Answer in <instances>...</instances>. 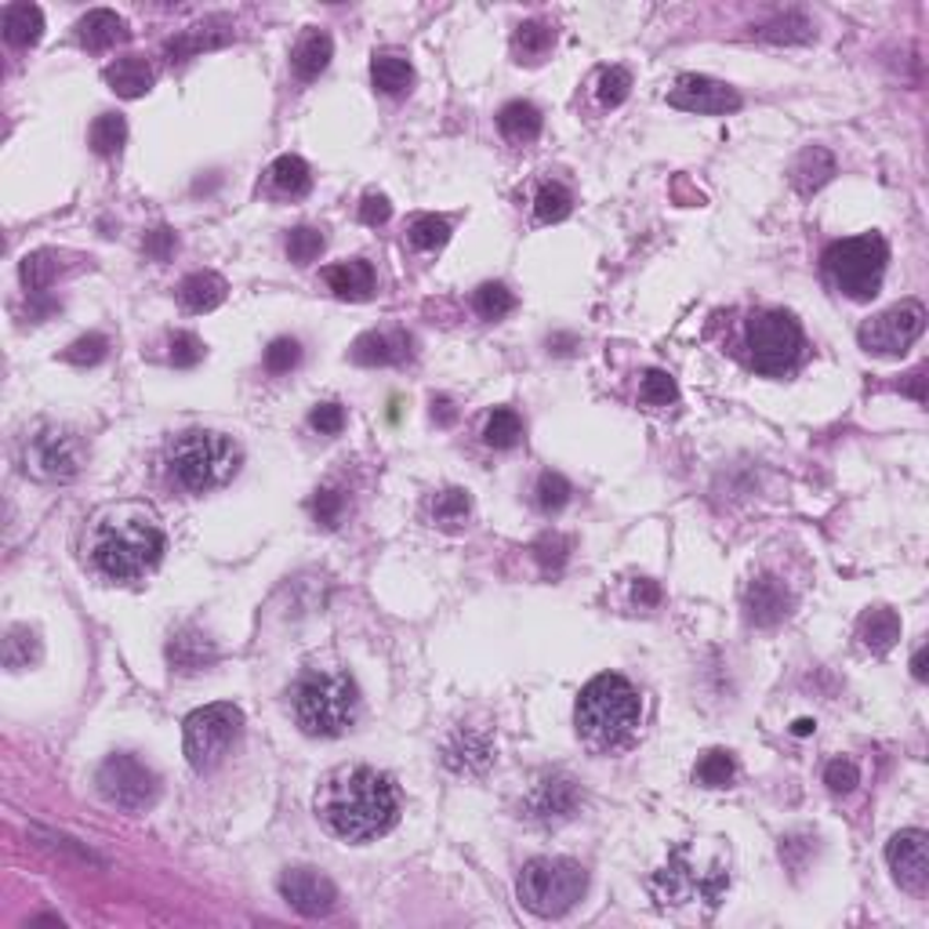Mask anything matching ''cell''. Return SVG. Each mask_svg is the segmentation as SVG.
<instances>
[{"mask_svg": "<svg viewBox=\"0 0 929 929\" xmlns=\"http://www.w3.org/2000/svg\"><path fill=\"white\" fill-rule=\"evenodd\" d=\"M171 476L186 487L189 494H207L226 487L240 469L237 439L215 429H186L167 447Z\"/></svg>", "mask_w": 929, "mask_h": 929, "instance_id": "cell-6", "label": "cell"}, {"mask_svg": "<svg viewBox=\"0 0 929 929\" xmlns=\"http://www.w3.org/2000/svg\"><path fill=\"white\" fill-rule=\"evenodd\" d=\"M335 58V41L324 30H309L291 52V66H295L298 80H316L320 73L331 66Z\"/></svg>", "mask_w": 929, "mask_h": 929, "instance_id": "cell-24", "label": "cell"}, {"mask_svg": "<svg viewBox=\"0 0 929 929\" xmlns=\"http://www.w3.org/2000/svg\"><path fill=\"white\" fill-rule=\"evenodd\" d=\"M926 331V309L919 302H900L894 309L861 324L857 341L872 357H904Z\"/></svg>", "mask_w": 929, "mask_h": 929, "instance_id": "cell-12", "label": "cell"}, {"mask_svg": "<svg viewBox=\"0 0 929 929\" xmlns=\"http://www.w3.org/2000/svg\"><path fill=\"white\" fill-rule=\"evenodd\" d=\"M167 357L175 367H197L204 360V341L189 331H178L171 335V346H167Z\"/></svg>", "mask_w": 929, "mask_h": 929, "instance_id": "cell-54", "label": "cell"}, {"mask_svg": "<svg viewBox=\"0 0 929 929\" xmlns=\"http://www.w3.org/2000/svg\"><path fill=\"white\" fill-rule=\"evenodd\" d=\"M309 425L320 436H338L346 429V407H341V403H316L309 414Z\"/></svg>", "mask_w": 929, "mask_h": 929, "instance_id": "cell-55", "label": "cell"}, {"mask_svg": "<svg viewBox=\"0 0 929 929\" xmlns=\"http://www.w3.org/2000/svg\"><path fill=\"white\" fill-rule=\"evenodd\" d=\"M886 864L908 894H926L929 883V835L919 828L897 831L886 846Z\"/></svg>", "mask_w": 929, "mask_h": 929, "instance_id": "cell-16", "label": "cell"}, {"mask_svg": "<svg viewBox=\"0 0 929 929\" xmlns=\"http://www.w3.org/2000/svg\"><path fill=\"white\" fill-rule=\"evenodd\" d=\"M483 439H487L491 447H498V450L516 447L520 439H523V422H520V414L512 411V407H498L491 418H487V425H483Z\"/></svg>", "mask_w": 929, "mask_h": 929, "instance_id": "cell-38", "label": "cell"}, {"mask_svg": "<svg viewBox=\"0 0 929 929\" xmlns=\"http://www.w3.org/2000/svg\"><path fill=\"white\" fill-rule=\"evenodd\" d=\"M269 186H273L280 197H305L313 189V171L309 164L295 153L276 156L273 167H269Z\"/></svg>", "mask_w": 929, "mask_h": 929, "instance_id": "cell-30", "label": "cell"}, {"mask_svg": "<svg viewBox=\"0 0 929 929\" xmlns=\"http://www.w3.org/2000/svg\"><path fill=\"white\" fill-rule=\"evenodd\" d=\"M55 276H58V259L52 251H33L22 259V284H26L30 298L47 295V287L55 284Z\"/></svg>", "mask_w": 929, "mask_h": 929, "instance_id": "cell-34", "label": "cell"}, {"mask_svg": "<svg viewBox=\"0 0 929 929\" xmlns=\"http://www.w3.org/2000/svg\"><path fill=\"white\" fill-rule=\"evenodd\" d=\"M472 305L483 320H501V316H509L512 309H516V295H512L505 284H483L472 295Z\"/></svg>", "mask_w": 929, "mask_h": 929, "instance_id": "cell-40", "label": "cell"}, {"mask_svg": "<svg viewBox=\"0 0 929 929\" xmlns=\"http://www.w3.org/2000/svg\"><path fill=\"white\" fill-rule=\"evenodd\" d=\"M324 280H327V287L346 302H367L374 295V269L363 259L338 262L331 269H324Z\"/></svg>", "mask_w": 929, "mask_h": 929, "instance_id": "cell-21", "label": "cell"}, {"mask_svg": "<svg viewBox=\"0 0 929 929\" xmlns=\"http://www.w3.org/2000/svg\"><path fill=\"white\" fill-rule=\"evenodd\" d=\"M36 654H41V646H36V635L30 629L15 625V629L8 632V640H4V665L11 671L30 668L36 662Z\"/></svg>", "mask_w": 929, "mask_h": 929, "instance_id": "cell-41", "label": "cell"}, {"mask_svg": "<svg viewBox=\"0 0 929 929\" xmlns=\"http://www.w3.org/2000/svg\"><path fill=\"white\" fill-rule=\"evenodd\" d=\"M570 483L564 480L559 472H542V480H537L534 487V498H537V509L542 512H559V509H567V501H570Z\"/></svg>", "mask_w": 929, "mask_h": 929, "instance_id": "cell-45", "label": "cell"}, {"mask_svg": "<svg viewBox=\"0 0 929 929\" xmlns=\"http://www.w3.org/2000/svg\"><path fill=\"white\" fill-rule=\"evenodd\" d=\"M697 785L701 788H730L733 777H737V763H733V755L723 748H712L701 755V763L693 769Z\"/></svg>", "mask_w": 929, "mask_h": 929, "instance_id": "cell-35", "label": "cell"}, {"mask_svg": "<svg viewBox=\"0 0 929 929\" xmlns=\"http://www.w3.org/2000/svg\"><path fill=\"white\" fill-rule=\"evenodd\" d=\"M243 733V712L237 704H204L197 708L186 723H182V748H186V759L197 774H207L218 763L226 759L232 744L240 741Z\"/></svg>", "mask_w": 929, "mask_h": 929, "instance_id": "cell-10", "label": "cell"}, {"mask_svg": "<svg viewBox=\"0 0 929 929\" xmlns=\"http://www.w3.org/2000/svg\"><path fill=\"white\" fill-rule=\"evenodd\" d=\"M291 712L309 737H341L360 712V690L346 671L313 668L291 687Z\"/></svg>", "mask_w": 929, "mask_h": 929, "instance_id": "cell-5", "label": "cell"}, {"mask_svg": "<svg viewBox=\"0 0 929 929\" xmlns=\"http://www.w3.org/2000/svg\"><path fill=\"white\" fill-rule=\"evenodd\" d=\"M824 273L835 280V287L853 302H872L883 291V273L889 262V243L878 232L835 240L824 251Z\"/></svg>", "mask_w": 929, "mask_h": 929, "instance_id": "cell-8", "label": "cell"}, {"mask_svg": "<svg viewBox=\"0 0 929 929\" xmlns=\"http://www.w3.org/2000/svg\"><path fill=\"white\" fill-rule=\"evenodd\" d=\"M95 785H99L102 799L109 806L128 810V813L150 810V806L161 799V777L128 752L109 755V759L99 766V774H95Z\"/></svg>", "mask_w": 929, "mask_h": 929, "instance_id": "cell-11", "label": "cell"}, {"mask_svg": "<svg viewBox=\"0 0 929 929\" xmlns=\"http://www.w3.org/2000/svg\"><path fill=\"white\" fill-rule=\"evenodd\" d=\"M280 897H284L291 908L305 919H320V915H331L338 904V886L316 867H287L280 875Z\"/></svg>", "mask_w": 929, "mask_h": 929, "instance_id": "cell-15", "label": "cell"}, {"mask_svg": "<svg viewBox=\"0 0 929 929\" xmlns=\"http://www.w3.org/2000/svg\"><path fill=\"white\" fill-rule=\"evenodd\" d=\"M553 44H556L553 26H545V22H537V19L523 22L516 36H512V47H516L520 63H537V58H545L553 52Z\"/></svg>", "mask_w": 929, "mask_h": 929, "instance_id": "cell-33", "label": "cell"}, {"mask_svg": "<svg viewBox=\"0 0 929 929\" xmlns=\"http://www.w3.org/2000/svg\"><path fill=\"white\" fill-rule=\"evenodd\" d=\"M491 741L480 737V733H458L455 741L447 744L444 763L455 769V774H480L491 763Z\"/></svg>", "mask_w": 929, "mask_h": 929, "instance_id": "cell-26", "label": "cell"}, {"mask_svg": "<svg viewBox=\"0 0 929 929\" xmlns=\"http://www.w3.org/2000/svg\"><path fill=\"white\" fill-rule=\"evenodd\" d=\"M527 817H534L537 824H564L578 810V788H573L570 777H542L527 799Z\"/></svg>", "mask_w": 929, "mask_h": 929, "instance_id": "cell-17", "label": "cell"}, {"mask_svg": "<svg viewBox=\"0 0 929 929\" xmlns=\"http://www.w3.org/2000/svg\"><path fill=\"white\" fill-rule=\"evenodd\" d=\"M831 175H835V156H831L828 150H821V145L806 150L796 161V167H791V182H796V189L802 193V197H810V193L821 189L824 182H831Z\"/></svg>", "mask_w": 929, "mask_h": 929, "instance_id": "cell-32", "label": "cell"}, {"mask_svg": "<svg viewBox=\"0 0 929 929\" xmlns=\"http://www.w3.org/2000/svg\"><path fill=\"white\" fill-rule=\"evenodd\" d=\"M178 302L189 313H211L226 302V280L218 273H189L178 284Z\"/></svg>", "mask_w": 929, "mask_h": 929, "instance_id": "cell-25", "label": "cell"}, {"mask_svg": "<svg viewBox=\"0 0 929 929\" xmlns=\"http://www.w3.org/2000/svg\"><path fill=\"white\" fill-rule=\"evenodd\" d=\"M309 512H313V520L320 523V527L335 531L338 523H341V516H346V494L335 491V487H324V491L313 494Z\"/></svg>", "mask_w": 929, "mask_h": 929, "instance_id": "cell-48", "label": "cell"}, {"mask_svg": "<svg viewBox=\"0 0 929 929\" xmlns=\"http://www.w3.org/2000/svg\"><path fill=\"white\" fill-rule=\"evenodd\" d=\"M80 44L91 52H109L113 44L128 41V22L109 8H95L80 19Z\"/></svg>", "mask_w": 929, "mask_h": 929, "instance_id": "cell-22", "label": "cell"}, {"mask_svg": "<svg viewBox=\"0 0 929 929\" xmlns=\"http://www.w3.org/2000/svg\"><path fill=\"white\" fill-rule=\"evenodd\" d=\"M124 139H128V124H124V117H120V113H102L91 124V134H88L91 150L99 153V156H113L120 145H124Z\"/></svg>", "mask_w": 929, "mask_h": 929, "instance_id": "cell-39", "label": "cell"}, {"mask_svg": "<svg viewBox=\"0 0 929 929\" xmlns=\"http://www.w3.org/2000/svg\"><path fill=\"white\" fill-rule=\"evenodd\" d=\"M802 357V327L796 316L769 309L752 313L744 324V360L755 374L785 378Z\"/></svg>", "mask_w": 929, "mask_h": 929, "instance_id": "cell-9", "label": "cell"}, {"mask_svg": "<svg viewBox=\"0 0 929 929\" xmlns=\"http://www.w3.org/2000/svg\"><path fill=\"white\" fill-rule=\"evenodd\" d=\"M824 785L835 791V796H846V791H853L861 785V769L853 759H831L824 766Z\"/></svg>", "mask_w": 929, "mask_h": 929, "instance_id": "cell-52", "label": "cell"}, {"mask_svg": "<svg viewBox=\"0 0 929 929\" xmlns=\"http://www.w3.org/2000/svg\"><path fill=\"white\" fill-rule=\"evenodd\" d=\"M389 218H393V204H389V197H382V193H367L360 200V222L385 226Z\"/></svg>", "mask_w": 929, "mask_h": 929, "instance_id": "cell-56", "label": "cell"}, {"mask_svg": "<svg viewBox=\"0 0 929 929\" xmlns=\"http://www.w3.org/2000/svg\"><path fill=\"white\" fill-rule=\"evenodd\" d=\"M589 889V875L584 867L570 857H537L520 872L516 894L520 904L537 919H559Z\"/></svg>", "mask_w": 929, "mask_h": 929, "instance_id": "cell-7", "label": "cell"}, {"mask_svg": "<svg viewBox=\"0 0 929 929\" xmlns=\"http://www.w3.org/2000/svg\"><path fill=\"white\" fill-rule=\"evenodd\" d=\"M429 512H433V520L439 523V527L455 531V527H461L465 520H469V512H472V498L465 494V491H458V487H450V491H439V494L433 498Z\"/></svg>", "mask_w": 929, "mask_h": 929, "instance_id": "cell-37", "label": "cell"}, {"mask_svg": "<svg viewBox=\"0 0 929 929\" xmlns=\"http://www.w3.org/2000/svg\"><path fill=\"white\" fill-rule=\"evenodd\" d=\"M788 610H791V592L777 578H769V573H759V578L748 584V592H744V614H748L752 625H759V629L785 621Z\"/></svg>", "mask_w": 929, "mask_h": 929, "instance_id": "cell-18", "label": "cell"}, {"mask_svg": "<svg viewBox=\"0 0 929 929\" xmlns=\"http://www.w3.org/2000/svg\"><path fill=\"white\" fill-rule=\"evenodd\" d=\"M813 730H817L813 719H796V723H791V733H796V737H806V733H813Z\"/></svg>", "mask_w": 929, "mask_h": 929, "instance_id": "cell-62", "label": "cell"}, {"mask_svg": "<svg viewBox=\"0 0 929 929\" xmlns=\"http://www.w3.org/2000/svg\"><path fill=\"white\" fill-rule=\"evenodd\" d=\"M371 80H374L378 91L389 95V99H400V95L411 91L414 69H411V63L403 55L382 52V55H374V63H371Z\"/></svg>", "mask_w": 929, "mask_h": 929, "instance_id": "cell-29", "label": "cell"}, {"mask_svg": "<svg viewBox=\"0 0 929 929\" xmlns=\"http://www.w3.org/2000/svg\"><path fill=\"white\" fill-rule=\"evenodd\" d=\"M595 95H599V102H603L606 109H614L621 106L632 95V73L625 66H610L599 73V84H595Z\"/></svg>", "mask_w": 929, "mask_h": 929, "instance_id": "cell-44", "label": "cell"}, {"mask_svg": "<svg viewBox=\"0 0 929 929\" xmlns=\"http://www.w3.org/2000/svg\"><path fill=\"white\" fill-rule=\"evenodd\" d=\"M534 559H537V567H542L545 573H559L567 564V556H570V542L564 534H542L534 542Z\"/></svg>", "mask_w": 929, "mask_h": 929, "instance_id": "cell-46", "label": "cell"}, {"mask_svg": "<svg viewBox=\"0 0 929 929\" xmlns=\"http://www.w3.org/2000/svg\"><path fill=\"white\" fill-rule=\"evenodd\" d=\"M316 817L346 842H374L400 821V791L371 766H338L316 788Z\"/></svg>", "mask_w": 929, "mask_h": 929, "instance_id": "cell-1", "label": "cell"}, {"mask_svg": "<svg viewBox=\"0 0 929 929\" xmlns=\"http://www.w3.org/2000/svg\"><path fill=\"white\" fill-rule=\"evenodd\" d=\"M730 886V861L712 842H679L668 853L662 872L651 878V894L662 908H687L704 904V911H715Z\"/></svg>", "mask_w": 929, "mask_h": 929, "instance_id": "cell-3", "label": "cell"}, {"mask_svg": "<svg viewBox=\"0 0 929 929\" xmlns=\"http://www.w3.org/2000/svg\"><path fill=\"white\" fill-rule=\"evenodd\" d=\"M106 84L109 88H113L120 99H142L145 91L153 88V69H150V63H145V58H139V55H128V58H117L113 66H106Z\"/></svg>", "mask_w": 929, "mask_h": 929, "instance_id": "cell-23", "label": "cell"}, {"mask_svg": "<svg viewBox=\"0 0 929 929\" xmlns=\"http://www.w3.org/2000/svg\"><path fill=\"white\" fill-rule=\"evenodd\" d=\"M676 396H679V385L668 371H646L643 374L640 400L646 403V407H668V403H676Z\"/></svg>", "mask_w": 929, "mask_h": 929, "instance_id": "cell-47", "label": "cell"}, {"mask_svg": "<svg viewBox=\"0 0 929 929\" xmlns=\"http://www.w3.org/2000/svg\"><path fill=\"white\" fill-rule=\"evenodd\" d=\"M226 36H204L200 30L197 33H182V36H175V41L167 44V58L171 63H186V58H193V55H200L204 47H215V44H222Z\"/></svg>", "mask_w": 929, "mask_h": 929, "instance_id": "cell-53", "label": "cell"}, {"mask_svg": "<svg viewBox=\"0 0 929 929\" xmlns=\"http://www.w3.org/2000/svg\"><path fill=\"white\" fill-rule=\"evenodd\" d=\"M911 676L915 679H926V646H919V651H915V657H911Z\"/></svg>", "mask_w": 929, "mask_h": 929, "instance_id": "cell-61", "label": "cell"}, {"mask_svg": "<svg viewBox=\"0 0 929 929\" xmlns=\"http://www.w3.org/2000/svg\"><path fill=\"white\" fill-rule=\"evenodd\" d=\"M88 559L109 581H139L161 567L167 534L161 520L142 505H106L88 527Z\"/></svg>", "mask_w": 929, "mask_h": 929, "instance_id": "cell-2", "label": "cell"}, {"mask_svg": "<svg viewBox=\"0 0 929 929\" xmlns=\"http://www.w3.org/2000/svg\"><path fill=\"white\" fill-rule=\"evenodd\" d=\"M175 248H178V240L171 229H153L150 237H145V254H150L153 262H167L171 254H175Z\"/></svg>", "mask_w": 929, "mask_h": 929, "instance_id": "cell-57", "label": "cell"}, {"mask_svg": "<svg viewBox=\"0 0 929 929\" xmlns=\"http://www.w3.org/2000/svg\"><path fill=\"white\" fill-rule=\"evenodd\" d=\"M106 357H109V338L106 335H84V338H77L63 352V360L73 363V367H95V363H102Z\"/></svg>", "mask_w": 929, "mask_h": 929, "instance_id": "cell-50", "label": "cell"}, {"mask_svg": "<svg viewBox=\"0 0 929 929\" xmlns=\"http://www.w3.org/2000/svg\"><path fill=\"white\" fill-rule=\"evenodd\" d=\"M352 363L360 367H389L411 360V338L403 331H367L352 341L349 349Z\"/></svg>", "mask_w": 929, "mask_h": 929, "instance_id": "cell-19", "label": "cell"}, {"mask_svg": "<svg viewBox=\"0 0 929 929\" xmlns=\"http://www.w3.org/2000/svg\"><path fill=\"white\" fill-rule=\"evenodd\" d=\"M0 26H4V41L11 47H30L44 36V11L36 4H8Z\"/></svg>", "mask_w": 929, "mask_h": 929, "instance_id": "cell-27", "label": "cell"}, {"mask_svg": "<svg viewBox=\"0 0 929 929\" xmlns=\"http://www.w3.org/2000/svg\"><path fill=\"white\" fill-rule=\"evenodd\" d=\"M320 251H324V232H320V229H313V226L291 229V237H287V254H291V262L309 265V262L320 259Z\"/></svg>", "mask_w": 929, "mask_h": 929, "instance_id": "cell-49", "label": "cell"}, {"mask_svg": "<svg viewBox=\"0 0 929 929\" xmlns=\"http://www.w3.org/2000/svg\"><path fill=\"white\" fill-rule=\"evenodd\" d=\"M570 211H573V193L567 186H559V182H545V186L537 189V197H534L537 222H545V226L564 222Z\"/></svg>", "mask_w": 929, "mask_h": 929, "instance_id": "cell-36", "label": "cell"}, {"mask_svg": "<svg viewBox=\"0 0 929 929\" xmlns=\"http://www.w3.org/2000/svg\"><path fill=\"white\" fill-rule=\"evenodd\" d=\"M668 106L687 109V113L723 117V113H733V109H741V95L723 80L701 77V73H682V77H676V84L668 88Z\"/></svg>", "mask_w": 929, "mask_h": 929, "instance_id": "cell-14", "label": "cell"}, {"mask_svg": "<svg viewBox=\"0 0 929 929\" xmlns=\"http://www.w3.org/2000/svg\"><path fill=\"white\" fill-rule=\"evenodd\" d=\"M80 439L69 429H58V425H44L26 439V450H22V465L26 472L36 476V480L47 483H66L80 472Z\"/></svg>", "mask_w": 929, "mask_h": 929, "instance_id": "cell-13", "label": "cell"}, {"mask_svg": "<svg viewBox=\"0 0 929 929\" xmlns=\"http://www.w3.org/2000/svg\"><path fill=\"white\" fill-rule=\"evenodd\" d=\"M573 723L592 748H621L643 723L640 690L617 671H603V676L584 682V690L578 693Z\"/></svg>", "mask_w": 929, "mask_h": 929, "instance_id": "cell-4", "label": "cell"}, {"mask_svg": "<svg viewBox=\"0 0 929 929\" xmlns=\"http://www.w3.org/2000/svg\"><path fill=\"white\" fill-rule=\"evenodd\" d=\"M763 41H774V44H806L813 36V26L806 22L802 15H780L774 22H766L759 30Z\"/></svg>", "mask_w": 929, "mask_h": 929, "instance_id": "cell-43", "label": "cell"}, {"mask_svg": "<svg viewBox=\"0 0 929 929\" xmlns=\"http://www.w3.org/2000/svg\"><path fill=\"white\" fill-rule=\"evenodd\" d=\"M926 371H911L908 382H900V393H908L915 403H926Z\"/></svg>", "mask_w": 929, "mask_h": 929, "instance_id": "cell-60", "label": "cell"}, {"mask_svg": "<svg viewBox=\"0 0 929 929\" xmlns=\"http://www.w3.org/2000/svg\"><path fill=\"white\" fill-rule=\"evenodd\" d=\"M861 640L872 654H889L900 640V617L889 606H875L861 617Z\"/></svg>", "mask_w": 929, "mask_h": 929, "instance_id": "cell-31", "label": "cell"}, {"mask_svg": "<svg viewBox=\"0 0 929 929\" xmlns=\"http://www.w3.org/2000/svg\"><path fill=\"white\" fill-rule=\"evenodd\" d=\"M167 662L175 671H186V676H193V671H200L215 662V643L207 640L204 632L197 629H182L171 635V643H167Z\"/></svg>", "mask_w": 929, "mask_h": 929, "instance_id": "cell-20", "label": "cell"}, {"mask_svg": "<svg viewBox=\"0 0 929 929\" xmlns=\"http://www.w3.org/2000/svg\"><path fill=\"white\" fill-rule=\"evenodd\" d=\"M498 128H501V134H505L509 142L527 145V142L537 139V134H542V109L531 106V102H523V99H516V102L501 106Z\"/></svg>", "mask_w": 929, "mask_h": 929, "instance_id": "cell-28", "label": "cell"}, {"mask_svg": "<svg viewBox=\"0 0 929 929\" xmlns=\"http://www.w3.org/2000/svg\"><path fill=\"white\" fill-rule=\"evenodd\" d=\"M433 418L436 425H455L458 422V407L450 396H433Z\"/></svg>", "mask_w": 929, "mask_h": 929, "instance_id": "cell-59", "label": "cell"}, {"mask_svg": "<svg viewBox=\"0 0 929 929\" xmlns=\"http://www.w3.org/2000/svg\"><path fill=\"white\" fill-rule=\"evenodd\" d=\"M632 599H635L640 606H657V603H662V589H657V581H646V578H643V581L632 584Z\"/></svg>", "mask_w": 929, "mask_h": 929, "instance_id": "cell-58", "label": "cell"}, {"mask_svg": "<svg viewBox=\"0 0 929 929\" xmlns=\"http://www.w3.org/2000/svg\"><path fill=\"white\" fill-rule=\"evenodd\" d=\"M450 240V222L439 215H418L411 222V243L418 251H439Z\"/></svg>", "mask_w": 929, "mask_h": 929, "instance_id": "cell-42", "label": "cell"}, {"mask_svg": "<svg viewBox=\"0 0 929 929\" xmlns=\"http://www.w3.org/2000/svg\"><path fill=\"white\" fill-rule=\"evenodd\" d=\"M302 363V346L295 338H276L265 349V371L269 374H291Z\"/></svg>", "mask_w": 929, "mask_h": 929, "instance_id": "cell-51", "label": "cell"}]
</instances>
